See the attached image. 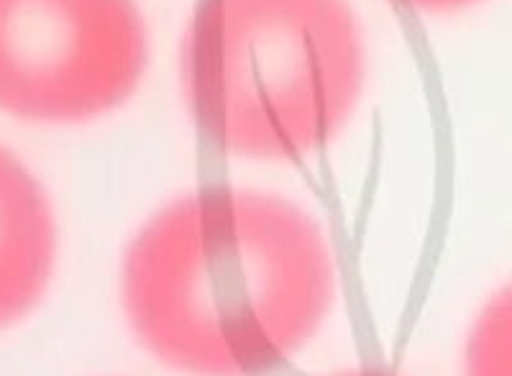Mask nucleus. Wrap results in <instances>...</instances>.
Returning <instances> with one entry per match:
<instances>
[{"label": "nucleus", "instance_id": "1", "mask_svg": "<svg viewBox=\"0 0 512 376\" xmlns=\"http://www.w3.org/2000/svg\"><path fill=\"white\" fill-rule=\"evenodd\" d=\"M318 220L274 192L213 185L136 228L118 269L128 328L185 376H267L308 348L336 302Z\"/></svg>", "mask_w": 512, "mask_h": 376}, {"label": "nucleus", "instance_id": "2", "mask_svg": "<svg viewBox=\"0 0 512 376\" xmlns=\"http://www.w3.org/2000/svg\"><path fill=\"white\" fill-rule=\"evenodd\" d=\"M177 67L187 116L213 149L297 162L354 118L367 44L351 0H195Z\"/></svg>", "mask_w": 512, "mask_h": 376}, {"label": "nucleus", "instance_id": "3", "mask_svg": "<svg viewBox=\"0 0 512 376\" xmlns=\"http://www.w3.org/2000/svg\"><path fill=\"white\" fill-rule=\"evenodd\" d=\"M152 39L136 0H0V113L75 126L126 105Z\"/></svg>", "mask_w": 512, "mask_h": 376}, {"label": "nucleus", "instance_id": "4", "mask_svg": "<svg viewBox=\"0 0 512 376\" xmlns=\"http://www.w3.org/2000/svg\"><path fill=\"white\" fill-rule=\"evenodd\" d=\"M59 223L34 169L0 141V333L24 323L52 287Z\"/></svg>", "mask_w": 512, "mask_h": 376}, {"label": "nucleus", "instance_id": "5", "mask_svg": "<svg viewBox=\"0 0 512 376\" xmlns=\"http://www.w3.org/2000/svg\"><path fill=\"white\" fill-rule=\"evenodd\" d=\"M464 376H512V284L479 310L466 333Z\"/></svg>", "mask_w": 512, "mask_h": 376}, {"label": "nucleus", "instance_id": "6", "mask_svg": "<svg viewBox=\"0 0 512 376\" xmlns=\"http://www.w3.org/2000/svg\"><path fill=\"white\" fill-rule=\"evenodd\" d=\"M400 3L420 13H451L472 6L474 0H400Z\"/></svg>", "mask_w": 512, "mask_h": 376}, {"label": "nucleus", "instance_id": "7", "mask_svg": "<svg viewBox=\"0 0 512 376\" xmlns=\"http://www.w3.org/2000/svg\"><path fill=\"white\" fill-rule=\"evenodd\" d=\"M336 376H395L387 371H349V374H336Z\"/></svg>", "mask_w": 512, "mask_h": 376}]
</instances>
